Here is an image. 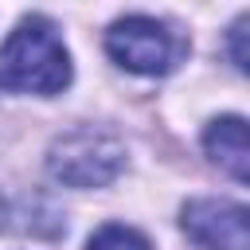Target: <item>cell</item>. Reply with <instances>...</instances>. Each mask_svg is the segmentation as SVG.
Here are the masks:
<instances>
[{"label":"cell","mask_w":250,"mask_h":250,"mask_svg":"<svg viewBox=\"0 0 250 250\" xmlns=\"http://www.w3.org/2000/svg\"><path fill=\"white\" fill-rule=\"evenodd\" d=\"M242 39H246V16L230 27V59H234L238 70H246V47H242Z\"/></svg>","instance_id":"52a82bcc"},{"label":"cell","mask_w":250,"mask_h":250,"mask_svg":"<svg viewBox=\"0 0 250 250\" xmlns=\"http://www.w3.org/2000/svg\"><path fill=\"white\" fill-rule=\"evenodd\" d=\"M203 148L238 184L250 180V145H246V121L242 117H215L203 133Z\"/></svg>","instance_id":"5b68a950"},{"label":"cell","mask_w":250,"mask_h":250,"mask_svg":"<svg viewBox=\"0 0 250 250\" xmlns=\"http://www.w3.org/2000/svg\"><path fill=\"white\" fill-rule=\"evenodd\" d=\"M47 168L66 188H105L125 168V145L102 129H74L51 145Z\"/></svg>","instance_id":"7a4b0ae2"},{"label":"cell","mask_w":250,"mask_h":250,"mask_svg":"<svg viewBox=\"0 0 250 250\" xmlns=\"http://www.w3.org/2000/svg\"><path fill=\"white\" fill-rule=\"evenodd\" d=\"M184 234L207 250H246L250 246V223L246 207L230 199H191L184 203Z\"/></svg>","instance_id":"277c9868"},{"label":"cell","mask_w":250,"mask_h":250,"mask_svg":"<svg viewBox=\"0 0 250 250\" xmlns=\"http://www.w3.org/2000/svg\"><path fill=\"white\" fill-rule=\"evenodd\" d=\"M0 227H4V199H0Z\"/></svg>","instance_id":"ba28073f"},{"label":"cell","mask_w":250,"mask_h":250,"mask_svg":"<svg viewBox=\"0 0 250 250\" xmlns=\"http://www.w3.org/2000/svg\"><path fill=\"white\" fill-rule=\"evenodd\" d=\"M86 250H152V246H148V238H145L141 230L121 227V223H105V227L90 238Z\"/></svg>","instance_id":"8992f818"},{"label":"cell","mask_w":250,"mask_h":250,"mask_svg":"<svg viewBox=\"0 0 250 250\" xmlns=\"http://www.w3.org/2000/svg\"><path fill=\"white\" fill-rule=\"evenodd\" d=\"M70 82V55L43 16H27L0 47V86L23 94H59Z\"/></svg>","instance_id":"6da1fadb"},{"label":"cell","mask_w":250,"mask_h":250,"mask_svg":"<svg viewBox=\"0 0 250 250\" xmlns=\"http://www.w3.org/2000/svg\"><path fill=\"white\" fill-rule=\"evenodd\" d=\"M105 51L117 66L133 70V74H168L180 59V39L148 16H125L117 23H109L105 31Z\"/></svg>","instance_id":"3957f363"}]
</instances>
